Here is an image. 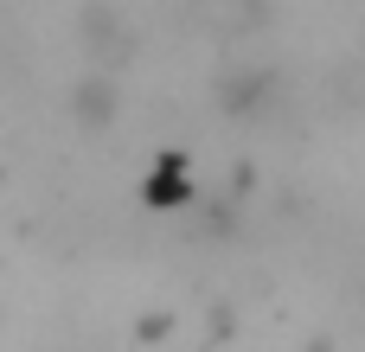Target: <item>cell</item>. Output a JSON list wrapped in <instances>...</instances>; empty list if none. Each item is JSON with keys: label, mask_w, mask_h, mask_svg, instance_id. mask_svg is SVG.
Returning <instances> with one entry per match:
<instances>
[{"label": "cell", "mask_w": 365, "mask_h": 352, "mask_svg": "<svg viewBox=\"0 0 365 352\" xmlns=\"http://www.w3.org/2000/svg\"><path fill=\"white\" fill-rule=\"evenodd\" d=\"M71 115H77L83 128L115 122V83H109V77H83V83L71 90Z\"/></svg>", "instance_id": "cell-1"}]
</instances>
